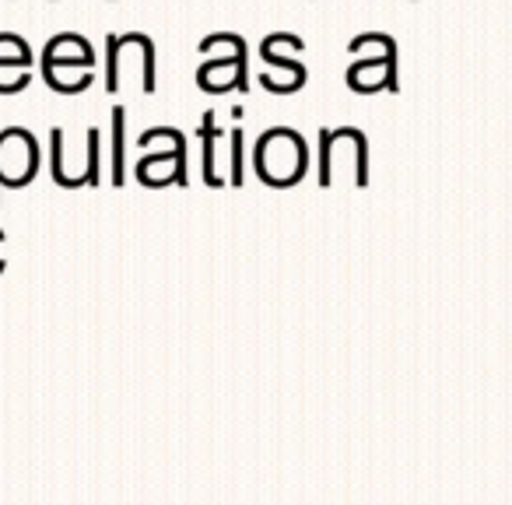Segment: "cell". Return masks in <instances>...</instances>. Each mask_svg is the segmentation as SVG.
Instances as JSON below:
<instances>
[{
	"instance_id": "3957f363",
	"label": "cell",
	"mask_w": 512,
	"mask_h": 505,
	"mask_svg": "<svg viewBox=\"0 0 512 505\" xmlns=\"http://www.w3.org/2000/svg\"><path fill=\"white\" fill-rule=\"evenodd\" d=\"M221 137V130L214 127V109L200 116V144H204V183L207 186H221L225 179L214 172V141Z\"/></svg>"
},
{
	"instance_id": "7a4b0ae2",
	"label": "cell",
	"mask_w": 512,
	"mask_h": 505,
	"mask_svg": "<svg viewBox=\"0 0 512 505\" xmlns=\"http://www.w3.org/2000/svg\"><path fill=\"white\" fill-rule=\"evenodd\" d=\"M39 172L36 134L25 127L0 130V186H25Z\"/></svg>"
},
{
	"instance_id": "ba28073f",
	"label": "cell",
	"mask_w": 512,
	"mask_h": 505,
	"mask_svg": "<svg viewBox=\"0 0 512 505\" xmlns=\"http://www.w3.org/2000/svg\"><path fill=\"white\" fill-rule=\"evenodd\" d=\"M99 141H102V134L92 127V130H88V165H85L88 186L99 183Z\"/></svg>"
},
{
	"instance_id": "277c9868",
	"label": "cell",
	"mask_w": 512,
	"mask_h": 505,
	"mask_svg": "<svg viewBox=\"0 0 512 505\" xmlns=\"http://www.w3.org/2000/svg\"><path fill=\"white\" fill-rule=\"evenodd\" d=\"M0 67H4V71H8V67H22V71H29L32 67L29 43H25L22 36H15V32H0Z\"/></svg>"
},
{
	"instance_id": "8992f818",
	"label": "cell",
	"mask_w": 512,
	"mask_h": 505,
	"mask_svg": "<svg viewBox=\"0 0 512 505\" xmlns=\"http://www.w3.org/2000/svg\"><path fill=\"white\" fill-rule=\"evenodd\" d=\"M120 53H123V36L106 39V88L116 92L120 88Z\"/></svg>"
},
{
	"instance_id": "52a82bcc",
	"label": "cell",
	"mask_w": 512,
	"mask_h": 505,
	"mask_svg": "<svg viewBox=\"0 0 512 505\" xmlns=\"http://www.w3.org/2000/svg\"><path fill=\"white\" fill-rule=\"evenodd\" d=\"M228 162H232V176H228V183L242 186V130L239 127L228 134Z\"/></svg>"
},
{
	"instance_id": "5b68a950",
	"label": "cell",
	"mask_w": 512,
	"mask_h": 505,
	"mask_svg": "<svg viewBox=\"0 0 512 505\" xmlns=\"http://www.w3.org/2000/svg\"><path fill=\"white\" fill-rule=\"evenodd\" d=\"M123 123H127V113L120 106L113 109V183L120 186L127 179V162H123Z\"/></svg>"
},
{
	"instance_id": "6da1fadb",
	"label": "cell",
	"mask_w": 512,
	"mask_h": 505,
	"mask_svg": "<svg viewBox=\"0 0 512 505\" xmlns=\"http://www.w3.org/2000/svg\"><path fill=\"white\" fill-rule=\"evenodd\" d=\"M253 169L267 186H295L309 169V144L299 130L271 127L253 148Z\"/></svg>"
}]
</instances>
